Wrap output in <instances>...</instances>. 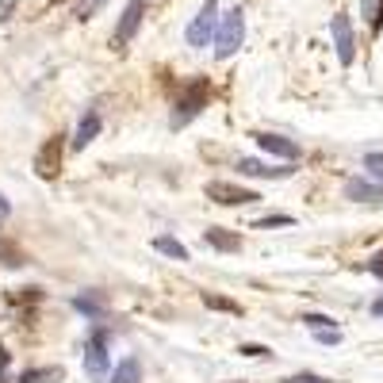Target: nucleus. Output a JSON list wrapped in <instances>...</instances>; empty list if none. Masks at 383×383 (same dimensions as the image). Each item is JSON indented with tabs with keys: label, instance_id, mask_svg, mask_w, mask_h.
<instances>
[{
	"label": "nucleus",
	"instance_id": "nucleus-1",
	"mask_svg": "<svg viewBox=\"0 0 383 383\" xmlns=\"http://www.w3.org/2000/svg\"><path fill=\"white\" fill-rule=\"evenodd\" d=\"M207 100H211V81H207V77H196V81H188L180 92H176V104H173V115H169V127H173V131L188 127L192 119L207 108Z\"/></svg>",
	"mask_w": 383,
	"mask_h": 383
},
{
	"label": "nucleus",
	"instance_id": "nucleus-2",
	"mask_svg": "<svg viewBox=\"0 0 383 383\" xmlns=\"http://www.w3.org/2000/svg\"><path fill=\"white\" fill-rule=\"evenodd\" d=\"M245 39V12L242 8H230L223 19H218V31H215V54L218 58H234L238 54V46H242Z\"/></svg>",
	"mask_w": 383,
	"mask_h": 383
},
{
	"label": "nucleus",
	"instance_id": "nucleus-3",
	"mask_svg": "<svg viewBox=\"0 0 383 383\" xmlns=\"http://www.w3.org/2000/svg\"><path fill=\"white\" fill-rule=\"evenodd\" d=\"M215 31H218V0H207V4L196 12V19L188 24L184 39H188L192 50H203L207 42H215Z\"/></svg>",
	"mask_w": 383,
	"mask_h": 383
},
{
	"label": "nucleus",
	"instance_id": "nucleus-4",
	"mask_svg": "<svg viewBox=\"0 0 383 383\" xmlns=\"http://www.w3.org/2000/svg\"><path fill=\"white\" fill-rule=\"evenodd\" d=\"M203 196L215 203H223V207H242V203H257L261 196L253 188H242V184H230V180H211L207 188H203Z\"/></svg>",
	"mask_w": 383,
	"mask_h": 383
},
{
	"label": "nucleus",
	"instance_id": "nucleus-5",
	"mask_svg": "<svg viewBox=\"0 0 383 383\" xmlns=\"http://www.w3.org/2000/svg\"><path fill=\"white\" fill-rule=\"evenodd\" d=\"M84 372L92 380L108 375V330H92L88 345H84Z\"/></svg>",
	"mask_w": 383,
	"mask_h": 383
},
{
	"label": "nucleus",
	"instance_id": "nucleus-6",
	"mask_svg": "<svg viewBox=\"0 0 383 383\" xmlns=\"http://www.w3.org/2000/svg\"><path fill=\"white\" fill-rule=\"evenodd\" d=\"M330 35H333V46H337L342 66H353V58H357V39H353V19L345 16V12H337V16L330 19Z\"/></svg>",
	"mask_w": 383,
	"mask_h": 383
},
{
	"label": "nucleus",
	"instance_id": "nucleus-7",
	"mask_svg": "<svg viewBox=\"0 0 383 383\" xmlns=\"http://www.w3.org/2000/svg\"><path fill=\"white\" fill-rule=\"evenodd\" d=\"M62 150H66V142H62V134H54V138H46L42 150L35 153V173H39L42 180H54V176L62 173Z\"/></svg>",
	"mask_w": 383,
	"mask_h": 383
},
{
	"label": "nucleus",
	"instance_id": "nucleus-8",
	"mask_svg": "<svg viewBox=\"0 0 383 383\" xmlns=\"http://www.w3.org/2000/svg\"><path fill=\"white\" fill-rule=\"evenodd\" d=\"M142 12H146V0H127V8H123V16H119V27H115V35H111V42L115 46H127V42L138 35V27H142Z\"/></svg>",
	"mask_w": 383,
	"mask_h": 383
},
{
	"label": "nucleus",
	"instance_id": "nucleus-9",
	"mask_svg": "<svg viewBox=\"0 0 383 383\" xmlns=\"http://www.w3.org/2000/svg\"><path fill=\"white\" fill-rule=\"evenodd\" d=\"M253 138H257V146H261L265 153H276V158H283V161H295V158H299V142L283 138V134L261 131V134H253Z\"/></svg>",
	"mask_w": 383,
	"mask_h": 383
},
{
	"label": "nucleus",
	"instance_id": "nucleus-10",
	"mask_svg": "<svg viewBox=\"0 0 383 383\" xmlns=\"http://www.w3.org/2000/svg\"><path fill=\"white\" fill-rule=\"evenodd\" d=\"M345 196L357 200V203H383V184H372V180L353 176V180H345Z\"/></svg>",
	"mask_w": 383,
	"mask_h": 383
},
{
	"label": "nucleus",
	"instance_id": "nucleus-11",
	"mask_svg": "<svg viewBox=\"0 0 383 383\" xmlns=\"http://www.w3.org/2000/svg\"><path fill=\"white\" fill-rule=\"evenodd\" d=\"M203 242L211 245V250H218V253H238L242 250V238L234 230H223V226H207L203 230Z\"/></svg>",
	"mask_w": 383,
	"mask_h": 383
},
{
	"label": "nucleus",
	"instance_id": "nucleus-12",
	"mask_svg": "<svg viewBox=\"0 0 383 383\" xmlns=\"http://www.w3.org/2000/svg\"><path fill=\"white\" fill-rule=\"evenodd\" d=\"M73 307L81 310V315H88V318H96V322H100V318L108 315V295L84 292V295H77V299H73Z\"/></svg>",
	"mask_w": 383,
	"mask_h": 383
},
{
	"label": "nucleus",
	"instance_id": "nucleus-13",
	"mask_svg": "<svg viewBox=\"0 0 383 383\" xmlns=\"http://www.w3.org/2000/svg\"><path fill=\"white\" fill-rule=\"evenodd\" d=\"M238 173H242V176H272V180H280V176H288L292 169L265 165V161H257V158H238Z\"/></svg>",
	"mask_w": 383,
	"mask_h": 383
},
{
	"label": "nucleus",
	"instance_id": "nucleus-14",
	"mask_svg": "<svg viewBox=\"0 0 383 383\" xmlns=\"http://www.w3.org/2000/svg\"><path fill=\"white\" fill-rule=\"evenodd\" d=\"M96 134H100V115H96V111H88V115H84L81 123H77V134H73V150H84V146H88L92 138H96Z\"/></svg>",
	"mask_w": 383,
	"mask_h": 383
},
{
	"label": "nucleus",
	"instance_id": "nucleus-15",
	"mask_svg": "<svg viewBox=\"0 0 383 383\" xmlns=\"http://www.w3.org/2000/svg\"><path fill=\"white\" fill-rule=\"evenodd\" d=\"M66 380V372H62L58 364H46V368H27L24 375H19V383H62Z\"/></svg>",
	"mask_w": 383,
	"mask_h": 383
},
{
	"label": "nucleus",
	"instance_id": "nucleus-16",
	"mask_svg": "<svg viewBox=\"0 0 383 383\" xmlns=\"http://www.w3.org/2000/svg\"><path fill=\"white\" fill-rule=\"evenodd\" d=\"M153 250H158V253H165V257H173V261H188V245H184V242H176V238H169V234L153 238Z\"/></svg>",
	"mask_w": 383,
	"mask_h": 383
},
{
	"label": "nucleus",
	"instance_id": "nucleus-17",
	"mask_svg": "<svg viewBox=\"0 0 383 383\" xmlns=\"http://www.w3.org/2000/svg\"><path fill=\"white\" fill-rule=\"evenodd\" d=\"M108 383H142V364L134 357H127L123 364L115 368V372H111V380Z\"/></svg>",
	"mask_w": 383,
	"mask_h": 383
},
{
	"label": "nucleus",
	"instance_id": "nucleus-18",
	"mask_svg": "<svg viewBox=\"0 0 383 383\" xmlns=\"http://www.w3.org/2000/svg\"><path fill=\"white\" fill-rule=\"evenodd\" d=\"M203 307H207V310H223V315H242V303L226 299V295H215V292H203Z\"/></svg>",
	"mask_w": 383,
	"mask_h": 383
},
{
	"label": "nucleus",
	"instance_id": "nucleus-19",
	"mask_svg": "<svg viewBox=\"0 0 383 383\" xmlns=\"http://www.w3.org/2000/svg\"><path fill=\"white\" fill-rule=\"evenodd\" d=\"M360 12H364L372 35H380L383 31V0H360Z\"/></svg>",
	"mask_w": 383,
	"mask_h": 383
},
{
	"label": "nucleus",
	"instance_id": "nucleus-20",
	"mask_svg": "<svg viewBox=\"0 0 383 383\" xmlns=\"http://www.w3.org/2000/svg\"><path fill=\"white\" fill-rule=\"evenodd\" d=\"M0 261H4V265H8V268H19V265H27V257L16 250V245H8V242H0Z\"/></svg>",
	"mask_w": 383,
	"mask_h": 383
},
{
	"label": "nucleus",
	"instance_id": "nucleus-21",
	"mask_svg": "<svg viewBox=\"0 0 383 383\" xmlns=\"http://www.w3.org/2000/svg\"><path fill=\"white\" fill-rule=\"evenodd\" d=\"M104 4H108V0H77V19H81V24H84V19H92Z\"/></svg>",
	"mask_w": 383,
	"mask_h": 383
},
{
	"label": "nucleus",
	"instance_id": "nucleus-22",
	"mask_svg": "<svg viewBox=\"0 0 383 383\" xmlns=\"http://www.w3.org/2000/svg\"><path fill=\"white\" fill-rule=\"evenodd\" d=\"M364 169H368V176H372V180H383V153H368Z\"/></svg>",
	"mask_w": 383,
	"mask_h": 383
},
{
	"label": "nucleus",
	"instance_id": "nucleus-23",
	"mask_svg": "<svg viewBox=\"0 0 383 383\" xmlns=\"http://www.w3.org/2000/svg\"><path fill=\"white\" fill-rule=\"evenodd\" d=\"M292 223H295L292 215H265V218H257L253 226H257V230H268V226H292Z\"/></svg>",
	"mask_w": 383,
	"mask_h": 383
},
{
	"label": "nucleus",
	"instance_id": "nucleus-24",
	"mask_svg": "<svg viewBox=\"0 0 383 383\" xmlns=\"http://www.w3.org/2000/svg\"><path fill=\"white\" fill-rule=\"evenodd\" d=\"M315 337L322 345H337V342H342V330H337V326H326V330H315Z\"/></svg>",
	"mask_w": 383,
	"mask_h": 383
},
{
	"label": "nucleus",
	"instance_id": "nucleus-25",
	"mask_svg": "<svg viewBox=\"0 0 383 383\" xmlns=\"http://www.w3.org/2000/svg\"><path fill=\"white\" fill-rule=\"evenodd\" d=\"M303 322L310 326V330H326V326H333L330 315H303Z\"/></svg>",
	"mask_w": 383,
	"mask_h": 383
},
{
	"label": "nucleus",
	"instance_id": "nucleus-26",
	"mask_svg": "<svg viewBox=\"0 0 383 383\" xmlns=\"http://www.w3.org/2000/svg\"><path fill=\"white\" fill-rule=\"evenodd\" d=\"M283 383H330V380H322V375H315V372H299V375H288Z\"/></svg>",
	"mask_w": 383,
	"mask_h": 383
},
{
	"label": "nucleus",
	"instance_id": "nucleus-27",
	"mask_svg": "<svg viewBox=\"0 0 383 383\" xmlns=\"http://www.w3.org/2000/svg\"><path fill=\"white\" fill-rule=\"evenodd\" d=\"M238 353H242V357H253V360H257V357H268L272 349H265V345H238Z\"/></svg>",
	"mask_w": 383,
	"mask_h": 383
},
{
	"label": "nucleus",
	"instance_id": "nucleus-28",
	"mask_svg": "<svg viewBox=\"0 0 383 383\" xmlns=\"http://www.w3.org/2000/svg\"><path fill=\"white\" fill-rule=\"evenodd\" d=\"M8 360H12V353L0 345V383H4V372H8Z\"/></svg>",
	"mask_w": 383,
	"mask_h": 383
},
{
	"label": "nucleus",
	"instance_id": "nucleus-29",
	"mask_svg": "<svg viewBox=\"0 0 383 383\" xmlns=\"http://www.w3.org/2000/svg\"><path fill=\"white\" fill-rule=\"evenodd\" d=\"M368 268H372V272H375V276H383V250H380V253H375V257H372V261H368Z\"/></svg>",
	"mask_w": 383,
	"mask_h": 383
},
{
	"label": "nucleus",
	"instance_id": "nucleus-30",
	"mask_svg": "<svg viewBox=\"0 0 383 383\" xmlns=\"http://www.w3.org/2000/svg\"><path fill=\"white\" fill-rule=\"evenodd\" d=\"M12 8H16V0H0V19H8Z\"/></svg>",
	"mask_w": 383,
	"mask_h": 383
},
{
	"label": "nucleus",
	"instance_id": "nucleus-31",
	"mask_svg": "<svg viewBox=\"0 0 383 383\" xmlns=\"http://www.w3.org/2000/svg\"><path fill=\"white\" fill-rule=\"evenodd\" d=\"M8 215H12V203L4 200V196H0V223H4V218H8Z\"/></svg>",
	"mask_w": 383,
	"mask_h": 383
},
{
	"label": "nucleus",
	"instance_id": "nucleus-32",
	"mask_svg": "<svg viewBox=\"0 0 383 383\" xmlns=\"http://www.w3.org/2000/svg\"><path fill=\"white\" fill-rule=\"evenodd\" d=\"M372 315H375V318H383V299H375V303H372Z\"/></svg>",
	"mask_w": 383,
	"mask_h": 383
},
{
	"label": "nucleus",
	"instance_id": "nucleus-33",
	"mask_svg": "<svg viewBox=\"0 0 383 383\" xmlns=\"http://www.w3.org/2000/svg\"><path fill=\"white\" fill-rule=\"evenodd\" d=\"M50 4H66V0H50Z\"/></svg>",
	"mask_w": 383,
	"mask_h": 383
}]
</instances>
